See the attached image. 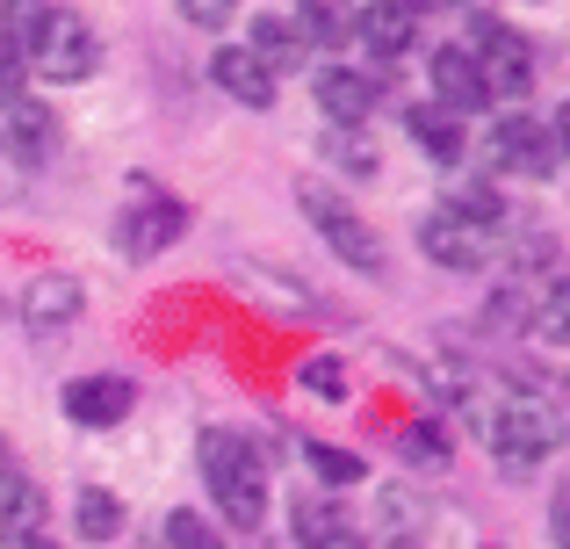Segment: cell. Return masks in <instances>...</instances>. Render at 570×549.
Instances as JSON below:
<instances>
[{
  "label": "cell",
  "instance_id": "27",
  "mask_svg": "<svg viewBox=\"0 0 570 549\" xmlns=\"http://www.w3.org/2000/svg\"><path fill=\"white\" fill-rule=\"evenodd\" d=\"M563 318H570V296L549 290V304L534 311V333H542V340H563Z\"/></svg>",
  "mask_w": 570,
  "mask_h": 549
},
{
  "label": "cell",
  "instance_id": "25",
  "mask_svg": "<svg viewBox=\"0 0 570 549\" xmlns=\"http://www.w3.org/2000/svg\"><path fill=\"white\" fill-rule=\"evenodd\" d=\"M404 463H419V470H441L448 463V441H441V427H433V420L404 427Z\"/></svg>",
  "mask_w": 570,
  "mask_h": 549
},
{
  "label": "cell",
  "instance_id": "1",
  "mask_svg": "<svg viewBox=\"0 0 570 549\" xmlns=\"http://www.w3.org/2000/svg\"><path fill=\"white\" fill-rule=\"evenodd\" d=\"M203 484L224 507L232 528H261L267 521V463L246 434H224V427H203Z\"/></svg>",
  "mask_w": 570,
  "mask_h": 549
},
{
  "label": "cell",
  "instance_id": "7",
  "mask_svg": "<svg viewBox=\"0 0 570 549\" xmlns=\"http://www.w3.org/2000/svg\"><path fill=\"white\" fill-rule=\"evenodd\" d=\"M419 246H426V261L448 268V275H476L491 261V232L462 225V217H448V210H433L426 225H419Z\"/></svg>",
  "mask_w": 570,
  "mask_h": 549
},
{
  "label": "cell",
  "instance_id": "3",
  "mask_svg": "<svg viewBox=\"0 0 570 549\" xmlns=\"http://www.w3.org/2000/svg\"><path fill=\"white\" fill-rule=\"evenodd\" d=\"M95 66H101V37H95V29H87L72 8L43 14L37 43H29V72H43L51 87H72V80H87Z\"/></svg>",
  "mask_w": 570,
  "mask_h": 549
},
{
  "label": "cell",
  "instance_id": "17",
  "mask_svg": "<svg viewBox=\"0 0 570 549\" xmlns=\"http://www.w3.org/2000/svg\"><path fill=\"white\" fill-rule=\"evenodd\" d=\"M51 138H58V124H51V109H43V101H14L8 109V153L22 159V167H37L43 153H51Z\"/></svg>",
  "mask_w": 570,
  "mask_h": 549
},
{
  "label": "cell",
  "instance_id": "16",
  "mask_svg": "<svg viewBox=\"0 0 570 549\" xmlns=\"http://www.w3.org/2000/svg\"><path fill=\"white\" fill-rule=\"evenodd\" d=\"M404 130H412V145L426 159H441V167H455L462 159V124L448 109H433V101H419V109H404Z\"/></svg>",
  "mask_w": 570,
  "mask_h": 549
},
{
  "label": "cell",
  "instance_id": "23",
  "mask_svg": "<svg viewBox=\"0 0 570 549\" xmlns=\"http://www.w3.org/2000/svg\"><path fill=\"white\" fill-rule=\"evenodd\" d=\"M304 455H311V470H318L325 484H362V455L333 449V441H304Z\"/></svg>",
  "mask_w": 570,
  "mask_h": 549
},
{
  "label": "cell",
  "instance_id": "31",
  "mask_svg": "<svg viewBox=\"0 0 570 549\" xmlns=\"http://www.w3.org/2000/svg\"><path fill=\"white\" fill-rule=\"evenodd\" d=\"M22 549H58V542H43V536H29V542H22Z\"/></svg>",
  "mask_w": 570,
  "mask_h": 549
},
{
  "label": "cell",
  "instance_id": "4",
  "mask_svg": "<svg viewBox=\"0 0 570 549\" xmlns=\"http://www.w3.org/2000/svg\"><path fill=\"white\" fill-rule=\"evenodd\" d=\"M563 427L549 405H534V398H513V405L491 420V449H499V470H513V478H528V470H542L549 455H557Z\"/></svg>",
  "mask_w": 570,
  "mask_h": 549
},
{
  "label": "cell",
  "instance_id": "6",
  "mask_svg": "<svg viewBox=\"0 0 570 549\" xmlns=\"http://www.w3.org/2000/svg\"><path fill=\"white\" fill-rule=\"evenodd\" d=\"M491 167L505 174H528V182H549L557 174V130H542L534 116H499V130H491Z\"/></svg>",
  "mask_w": 570,
  "mask_h": 549
},
{
  "label": "cell",
  "instance_id": "21",
  "mask_svg": "<svg viewBox=\"0 0 570 549\" xmlns=\"http://www.w3.org/2000/svg\"><path fill=\"white\" fill-rule=\"evenodd\" d=\"M325 159H333V167H347L354 182H368V174H376V145H368L362 130H325Z\"/></svg>",
  "mask_w": 570,
  "mask_h": 549
},
{
  "label": "cell",
  "instance_id": "28",
  "mask_svg": "<svg viewBox=\"0 0 570 549\" xmlns=\"http://www.w3.org/2000/svg\"><path fill=\"white\" fill-rule=\"evenodd\" d=\"M22 174H29V167L8 153V145H0V196H14V188H22Z\"/></svg>",
  "mask_w": 570,
  "mask_h": 549
},
{
  "label": "cell",
  "instance_id": "22",
  "mask_svg": "<svg viewBox=\"0 0 570 549\" xmlns=\"http://www.w3.org/2000/svg\"><path fill=\"white\" fill-rule=\"evenodd\" d=\"M296 14V29H304V43H340V37H354V8H289Z\"/></svg>",
  "mask_w": 570,
  "mask_h": 549
},
{
  "label": "cell",
  "instance_id": "15",
  "mask_svg": "<svg viewBox=\"0 0 570 549\" xmlns=\"http://www.w3.org/2000/svg\"><path fill=\"white\" fill-rule=\"evenodd\" d=\"M29 536H43V492L14 470H0V542L22 549Z\"/></svg>",
  "mask_w": 570,
  "mask_h": 549
},
{
  "label": "cell",
  "instance_id": "8",
  "mask_svg": "<svg viewBox=\"0 0 570 549\" xmlns=\"http://www.w3.org/2000/svg\"><path fill=\"white\" fill-rule=\"evenodd\" d=\"M433 109H448L455 124L476 116V109H491L484 72H476V58L462 51V43H441V51H433Z\"/></svg>",
  "mask_w": 570,
  "mask_h": 549
},
{
  "label": "cell",
  "instance_id": "13",
  "mask_svg": "<svg viewBox=\"0 0 570 549\" xmlns=\"http://www.w3.org/2000/svg\"><path fill=\"white\" fill-rule=\"evenodd\" d=\"M246 51H253V58H261V66L282 80V72H289L296 58L311 51V43H304V29H296V14H275V8H261V14H253V43H246Z\"/></svg>",
  "mask_w": 570,
  "mask_h": 549
},
{
  "label": "cell",
  "instance_id": "26",
  "mask_svg": "<svg viewBox=\"0 0 570 549\" xmlns=\"http://www.w3.org/2000/svg\"><path fill=\"white\" fill-rule=\"evenodd\" d=\"M14 101H29V58L0 37V116H8Z\"/></svg>",
  "mask_w": 570,
  "mask_h": 549
},
{
  "label": "cell",
  "instance_id": "5",
  "mask_svg": "<svg viewBox=\"0 0 570 549\" xmlns=\"http://www.w3.org/2000/svg\"><path fill=\"white\" fill-rule=\"evenodd\" d=\"M188 232V210L174 196H159V188H138V203H130L124 217H116V246H124L130 261H153V254H167L174 239Z\"/></svg>",
  "mask_w": 570,
  "mask_h": 549
},
{
  "label": "cell",
  "instance_id": "14",
  "mask_svg": "<svg viewBox=\"0 0 570 549\" xmlns=\"http://www.w3.org/2000/svg\"><path fill=\"white\" fill-rule=\"evenodd\" d=\"M354 37L376 58H404L419 37V8H354Z\"/></svg>",
  "mask_w": 570,
  "mask_h": 549
},
{
  "label": "cell",
  "instance_id": "9",
  "mask_svg": "<svg viewBox=\"0 0 570 549\" xmlns=\"http://www.w3.org/2000/svg\"><path fill=\"white\" fill-rule=\"evenodd\" d=\"M311 95H318V109H325V124H333V130H362V116L376 109V80L354 72V66H318Z\"/></svg>",
  "mask_w": 570,
  "mask_h": 549
},
{
  "label": "cell",
  "instance_id": "29",
  "mask_svg": "<svg viewBox=\"0 0 570 549\" xmlns=\"http://www.w3.org/2000/svg\"><path fill=\"white\" fill-rule=\"evenodd\" d=\"M188 22H195V29H224V8H217V0H195Z\"/></svg>",
  "mask_w": 570,
  "mask_h": 549
},
{
  "label": "cell",
  "instance_id": "2",
  "mask_svg": "<svg viewBox=\"0 0 570 549\" xmlns=\"http://www.w3.org/2000/svg\"><path fill=\"white\" fill-rule=\"evenodd\" d=\"M296 203H304V217H311V225H318V239L333 246V254L347 261L354 275H383L390 246H383L376 232H368L362 217H354V210H347V203H340V196H333V188H325V182H296Z\"/></svg>",
  "mask_w": 570,
  "mask_h": 549
},
{
  "label": "cell",
  "instance_id": "12",
  "mask_svg": "<svg viewBox=\"0 0 570 549\" xmlns=\"http://www.w3.org/2000/svg\"><path fill=\"white\" fill-rule=\"evenodd\" d=\"M80 304H87V296H80V282H72V275H37V282H29V296H22V318L37 325V333H66V325L80 318Z\"/></svg>",
  "mask_w": 570,
  "mask_h": 549
},
{
  "label": "cell",
  "instance_id": "30",
  "mask_svg": "<svg viewBox=\"0 0 570 549\" xmlns=\"http://www.w3.org/2000/svg\"><path fill=\"white\" fill-rule=\"evenodd\" d=\"M325 549H368V542H362V536H354V528H340V536H333V542H325Z\"/></svg>",
  "mask_w": 570,
  "mask_h": 549
},
{
  "label": "cell",
  "instance_id": "20",
  "mask_svg": "<svg viewBox=\"0 0 570 549\" xmlns=\"http://www.w3.org/2000/svg\"><path fill=\"white\" fill-rule=\"evenodd\" d=\"M167 549H224V528L195 507H174L167 513Z\"/></svg>",
  "mask_w": 570,
  "mask_h": 549
},
{
  "label": "cell",
  "instance_id": "10",
  "mask_svg": "<svg viewBox=\"0 0 570 549\" xmlns=\"http://www.w3.org/2000/svg\"><path fill=\"white\" fill-rule=\"evenodd\" d=\"M209 80H217L224 101H238V109H275V87H282L246 43H224V51L209 58Z\"/></svg>",
  "mask_w": 570,
  "mask_h": 549
},
{
  "label": "cell",
  "instance_id": "32",
  "mask_svg": "<svg viewBox=\"0 0 570 549\" xmlns=\"http://www.w3.org/2000/svg\"><path fill=\"white\" fill-rule=\"evenodd\" d=\"M0 470H8V441H0Z\"/></svg>",
  "mask_w": 570,
  "mask_h": 549
},
{
  "label": "cell",
  "instance_id": "19",
  "mask_svg": "<svg viewBox=\"0 0 570 549\" xmlns=\"http://www.w3.org/2000/svg\"><path fill=\"white\" fill-rule=\"evenodd\" d=\"M289 528H296V542H304V549H325V542H333L347 521H340V507H333V499H304V507L289 513Z\"/></svg>",
  "mask_w": 570,
  "mask_h": 549
},
{
  "label": "cell",
  "instance_id": "18",
  "mask_svg": "<svg viewBox=\"0 0 570 549\" xmlns=\"http://www.w3.org/2000/svg\"><path fill=\"white\" fill-rule=\"evenodd\" d=\"M72 528H80L87 542H116V528H124V499L101 492V484H87V492L72 499Z\"/></svg>",
  "mask_w": 570,
  "mask_h": 549
},
{
  "label": "cell",
  "instance_id": "24",
  "mask_svg": "<svg viewBox=\"0 0 570 549\" xmlns=\"http://www.w3.org/2000/svg\"><path fill=\"white\" fill-rule=\"evenodd\" d=\"M296 383H304L311 398H347V369H340V354H311V362L296 369Z\"/></svg>",
  "mask_w": 570,
  "mask_h": 549
},
{
  "label": "cell",
  "instance_id": "11",
  "mask_svg": "<svg viewBox=\"0 0 570 549\" xmlns=\"http://www.w3.org/2000/svg\"><path fill=\"white\" fill-rule=\"evenodd\" d=\"M130 405H138V391H130V376H80V383H66V420L72 427H116V420H130Z\"/></svg>",
  "mask_w": 570,
  "mask_h": 549
}]
</instances>
